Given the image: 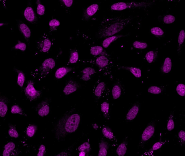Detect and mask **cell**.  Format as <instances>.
Instances as JSON below:
<instances>
[{"mask_svg":"<svg viewBox=\"0 0 185 156\" xmlns=\"http://www.w3.org/2000/svg\"><path fill=\"white\" fill-rule=\"evenodd\" d=\"M135 17L117 16L104 18L99 24L97 37L103 39L120 32L131 24Z\"/></svg>","mask_w":185,"mask_h":156,"instance_id":"6da1fadb","label":"cell"},{"mask_svg":"<svg viewBox=\"0 0 185 156\" xmlns=\"http://www.w3.org/2000/svg\"><path fill=\"white\" fill-rule=\"evenodd\" d=\"M80 116L78 114H65L57 122L55 128L57 140H61L75 132L79 126Z\"/></svg>","mask_w":185,"mask_h":156,"instance_id":"7a4b0ae2","label":"cell"},{"mask_svg":"<svg viewBox=\"0 0 185 156\" xmlns=\"http://www.w3.org/2000/svg\"><path fill=\"white\" fill-rule=\"evenodd\" d=\"M152 3L149 1L139 2H118L112 4L111 6V9L117 11H122L130 9H141L150 7L152 5Z\"/></svg>","mask_w":185,"mask_h":156,"instance_id":"3957f363","label":"cell"},{"mask_svg":"<svg viewBox=\"0 0 185 156\" xmlns=\"http://www.w3.org/2000/svg\"><path fill=\"white\" fill-rule=\"evenodd\" d=\"M156 124V121L153 120L148 124L142 132L139 142V147H144L153 136L155 131Z\"/></svg>","mask_w":185,"mask_h":156,"instance_id":"277c9868","label":"cell"},{"mask_svg":"<svg viewBox=\"0 0 185 156\" xmlns=\"http://www.w3.org/2000/svg\"><path fill=\"white\" fill-rule=\"evenodd\" d=\"M35 82L30 80L27 83V86L24 89L25 96L30 101H34L41 97L42 92L41 91L36 90L35 87Z\"/></svg>","mask_w":185,"mask_h":156,"instance_id":"5b68a950","label":"cell"},{"mask_svg":"<svg viewBox=\"0 0 185 156\" xmlns=\"http://www.w3.org/2000/svg\"><path fill=\"white\" fill-rule=\"evenodd\" d=\"M55 66V62L52 58L46 59L39 68V80L45 78Z\"/></svg>","mask_w":185,"mask_h":156,"instance_id":"8992f818","label":"cell"},{"mask_svg":"<svg viewBox=\"0 0 185 156\" xmlns=\"http://www.w3.org/2000/svg\"><path fill=\"white\" fill-rule=\"evenodd\" d=\"M24 15L25 19L31 24H36L38 22L37 17L30 0H28L27 7L24 11Z\"/></svg>","mask_w":185,"mask_h":156,"instance_id":"52a82bcc","label":"cell"},{"mask_svg":"<svg viewBox=\"0 0 185 156\" xmlns=\"http://www.w3.org/2000/svg\"><path fill=\"white\" fill-rule=\"evenodd\" d=\"M52 46V43L49 38L43 36L38 41L37 48L40 52L47 53L49 51Z\"/></svg>","mask_w":185,"mask_h":156,"instance_id":"ba28073f","label":"cell"},{"mask_svg":"<svg viewBox=\"0 0 185 156\" xmlns=\"http://www.w3.org/2000/svg\"><path fill=\"white\" fill-rule=\"evenodd\" d=\"M99 6L97 4H93L87 7L83 13L82 20L85 21H88L92 17L96 14L99 10Z\"/></svg>","mask_w":185,"mask_h":156,"instance_id":"9c48e42d","label":"cell"},{"mask_svg":"<svg viewBox=\"0 0 185 156\" xmlns=\"http://www.w3.org/2000/svg\"><path fill=\"white\" fill-rule=\"evenodd\" d=\"M17 23L19 31L22 34L25 40L27 42H29L31 35V31L29 27L21 20H17Z\"/></svg>","mask_w":185,"mask_h":156,"instance_id":"30bf717a","label":"cell"},{"mask_svg":"<svg viewBox=\"0 0 185 156\" xmlns=\"http://www.w3.org/2000/svg\"><path fill=\"white\" fill-rule=\"evenodd\" d=\"M80 87V85L79 83L73 79H70L68 81L63 89V92L65 95H68L75 92Z\"/></svg>","mask_w":185,"mask_h":156,"instance_id":"8fae6325","label":"cell"},{"mask_svg":"<svg viewBox=\"0 0 185 156\" xmlns=\"http://www.w3.org/2000/svg\"><path fill=\"white\" fill-rule=\"evenodd\" d=\"M37 111L40 116H46L50 112V106L47 100H44L40 102L37 107Z\"/></svg>","mask_w":185,"mask_h":156,"instance_id":"7c38bea8","label":"cell"},{"mask_svg":"<svg viewBox=\"0 0 185 156\" xmlns=\"http://www.w3.org/2000/svg\"><path fill=\"white\" fill-rule=\"evenodd\" d=\"M140 110V104L139 102L135 103L129 109L126 115V120L132 121L135 119L139 114Z\"/></svg>","mask_w":185,"mask_h":156,"instance_id":"4fadbf2b","label":"cell"},{"mask_svg":"<svg viewBox=\"0 0 185 156\" xmlns=\"http://www.w3.org/2000/svg\"><path fill=\"white\" fill-rule=\"evenodd\" d=\"M110 60L106 55H100L97 57L95 61V64L99 69L104 70L109 66Z\"/></svg>","mask_w":185,"mask_h":156,"instance_id":"5bb4252c","label":"cell"},{"mask_svg":"<svg viewBox=\"0 0 185 156\" xmlns=\"http://www.w3.org/2000/svg\"><path fill=\"white\" fill-rule=\"evenodd\" d=\"M106 84L103 82H99L95 85L93 90V93L96 98H100L106 90Z\"/></svg>","mask_w":185,"mask_h":156,"instance_id":"9a60e30c","label":"cell"},{"mask_svg":"<svg viewBox=\"0 0 185 156\" xmlns=\"http://www.w3.org/2000/svg\"><path fill=\"white\" fill-rule=\"evenodd\" d=\"M110 145L107 142L103 139L100 140L99 144V156L107 155Z\"/></svg>","mask_w":185,"mask_h":156,"instance_id":"2e32d148","label":"cell"},{"mask_svg":"<svg viewBox=\"0 0 185 156\" xmlns=\"http://www.w3.org/2000/svg\"><path fill=\"white\" fill-rule=\"evenodd\" d=\"M9 100L4 96H1L0 99V116L5 117L8 110V104Z\"/></svg>","mask_w":185,"mask_h":156,"instance_id":"e0dca14e","label":"cell"},{"mask_svg":"<svg viewBox=\"0 0 185 156\" xmlns=\"http://www.w3.org/2000/svg\"><path fill=\"white\" fill-rule=\"evenodd\" d=\"M74 70V68L72 67L64 66L59 68L55 72V78L57 79L62 78L69 72H73Z\"/></svg>","mask_w":185,"mask_h":156,"instance_id":"ac0fdd59","label":"cell"},{"mask_svg":"<svg viewBox=\"0 0 185 156\" xmlns=\"http://www.w3.org/2000/svg\"><path fill=\"white\" fill-rule=\"evenodd\" d=\"M95 73L94 68L91 67H87L84 68L82 72V76L81 79L83 81H88L91 79V76Z\"/></svg>","mask_w":185,"mask_h":156,"instance_id":"d6986e66","label":"cell"},{"mask_svg":"<svg viewBox=\"0 0 185 156\" xmlns=\"http://www.w3.org/2000/svg\"><path fill=\"white\" fill-rule=\"evenodd\" d=\"M129 34L127 35H114L110 37H108L105 38V39L103 41L102 45L103 47L105 48H107L112 43L116 41V40L123 37H127L128 36Z\"/></svg>","mask_w":185,"mask_h":156,"instance_id":"ffe728a7","label":"cell"},{"mask_svg":"<svg viewBox=\"0 0 185 156\" xmlns=\"http://www.w3.org/2000/svg\"><path fill=\"white\" fill-rule=\"evenodd\" d=\"M119 68L120 69L124 70L130 72L136 78L141 77V70L139 68L132 67V66H120Z\"/></svg>","mask_w":185,"mask_h":156,"instance_id":"44dd1931","label":"cell"},{"mask_svg":"<svg viewBox=\"0 0 185 156\" xmlns=\"http://www.w3.org/2000/svg\"><path fill=\"white\" fill-rule=\"evenodd\" d=\"M112 98L114 100H116L120 98L122 93V86L120 83H115L111 91Z\"/></svg>","mask_w":185,"mask_h":156,"instance_id":"7402d4cb","label":"cell"},{"mask_svg":"<svg viewBox=\"0 0 185 156\" xmlns=\"http://www.w3.org/2000/svg\"><path fill=\"white\" fill-rule=\"evenodd\" d=\"M128 141L125 139L119 145L116 149V153L119 156H124L127 150Z\"/></svg>","mask_w":185,"mask_h":156,"instance_id":"603a6c76","label":"cell"},{"mask_svg":"<svg viewBox=\"0 0 185 156\" xmlns=\"http://www.w3.org/2000/svg\"><path fill=\"white\" fill-rule=\"evenodd\" d=\"M14 71L18 74L17 78V83L20 87H22L24 85L25 81V75L22 70L15 67L14 68Z\"/></svg>","mask_w":185,"mask_h":156,"instance_id":"cb8c5ba5","label":"cell"},{"mask_svg":"<svg viewBox=\"0 0 185 156\" xmlns=\"http://www.w3.org/2000/svg\"><path fill=\"white\" fill-rule=\"evenodd\" d=\"M102 133L106 138L110 140H113L115 139V136L112 130L108 126H104L102 130Z\"/></svg>","mask_w":185,"mask_h":156,"instance_id":"d4e9b609","label":"cell"},{"mask_svg":"<svg viewBox=\"0 0 185 156\" xmlns=\"http://www.w3.org/2000/svg\"><path fill=\"white\" fill-rule=\"evenodd\" d=\"M79 59V54L76 49H71L69 51V63L74 64L77 63Z\"/></svg>","mask_w":185,"mask_h":156,"instance_id":"484cf974","label":"cell"},{"mask_svg":"<svg viewBox=\"0 0 185 156\" xmlns=\"http://www.w3.org/2000/svg\"><path fill=\"white\" fill-rule=\"evenodd\" d=\"M165 144L164 142L159 141L157 142L153 145L152 148L146 152L144 153V154L146 155H152L153 154L154 152L160 149L163 145Z\"/></svg>","mask_w":185,"mask_h":156,"instance_id":"4316f807","label":"cell"},{"mask_svg":"<svg viewBox=\"0 0 185 156\" xmlns=\"http://www.w3.org/2000/svg\"><path fill=\"white\" fill-rule=\"evenodd\" d=\"M172 64L171 60L169 57L165 59L162 67V71L164 73H168L171 71Z\"/></svg>","mask_w":185,"mask_h":156,"instance_id":"83f0119b","label":"cell"},{"mask_svg":"<svg viewBox=\"0 0 185 156\" xmlns=\"http://www.w3.org/2000/svg\"><path fill=\"white\" fill-rule=\"evenodd\" d=\"M15 148V145L14 142H11L8 143L4 147L3 155L4 156H9L11 152Z\"/></svg>","mask_w":185,"mask_h":156,"instance_id":"f1b7e54d","label":"cell"},{"mask_svg":"<svg viewBox=\"0 0 185 156\" xmlns=\"http://www.w3.org/2000/svg\"><path fill=\"white\" fill-rule=\"evenodd\" d=\"M60 21L57 19H52L49 22L48 25L49 27L50 31L51 32L56 31L58 28L60 26Z\"/></svg>","mask_w":185,"mask_h":156,"instance_id":"f546056e","label":"cell"},{"mask_svg":"<svg viewBox=\"0 0 185 156\" xmlns=\"http://www.w3.org/2000/svg\"><path fill=\"white\" fill-rule=\"evenodd\" d=\"M103 52V48L100 46H93L90 49V54L94 56L100 55Z\"/></svg>","mask_w":185,"mask_h":156,"instance_id":"4dcf8cb0","label":"cell"},{"mask_svg":"<svg viewBox=\"0 0 185 156\" xmlns=\"http://www.w3.org/2000/svg\"><path fill=\"white\" fill-rule=\"evenodd\" d=\"M36 3L37 5V14L40 16L44 15L45 13V8L41 3V0H36Z\"/></svg>","mask_w":185,"mask_h":156,"instance_id":"1f68e13d","label":"cell"},{"mask_svg":"<svg viewBox=\"0 0 185 156\" xmlns=\"http://www.w3.org/2000/svg\"><path fill=\"white\" fill-rule=\"evenodd\" d=\"M109 104L108 102H104L101 104V111L105 118H107L109 115Z\"/></svg>","mask_w":185,"mask_h":156,"instance_id":"d6a6232c","label":"cell"},{"mask_svg":"<svg viewBox=\"0 0 185 156\" xmlns=\"http://www.w3.org/2000/svg\"><path fill=\"white\" fill-rule=\"evenodd\" d=\"M38 129L37 125L34 124L30 125L27 128L26 134L29 137H32L35 135Z\"/></svg>","mask_w":185,"mask_h":156,"instance_id":"836d02e7","label":"cell"},{"mask_svg":"<svg viewBox=\"0 0 185 156\" xmlns=\"http://www.w3.org/2000/svg\"><path fill=\"white\" fill-rule=\"evenodd\" d=\"M173 113H171L170 114L167 125V129L169 131H172L175 128V123L174 121Z\"/></svg>","mask_w":185,"mask_h":156,"instance_id":"e575fe53","label":"cell"},{"mask_svg":"<svg viewBox=\"0 0 185 156\" xmlns=\"http://www.w3.org/2000/svg\"><path fill=\"white\" fill-rule=\"evenodd\" d=\"M78 150L80 151H84L88 154L91 151L90 145L88 142H85L78 147Z\"/></svg>","mask_w":185,"mask_h":156,"instance_id":"d590c367","label":"cell"},{"mask_svg":"<svg viewBox=\"0 0 185 156\" xmlns=\"http://www.w3.org/2000/svg\"><path fill=\"white\" fill-rule=\"evenodd\" d=\"M9 129L8 130V133L11 137L15 138L19 137V134L17 131L16 128L12 124L9 125Z\"/></svg>","mask_w":185,"mask_h":156,"instance_id":"8d00e7d4","label":"cell"},{"mask_svg":"<svg viewBox=\"0 0 185 156\" xmlns=\"http://www.w3.org/2000/svg\"><path fill=\"white\" fill-rule=\"evenodd\" d=\"M27 45L24 42L18 40L17 43L13 49L15 50H20L22 52H24L27 49Z\"/></svg>","mask_w":185,"mask_h":156,"instance_id":"74e56055","label":"cell"},{"mask_svg":"<svg viewBox=\"0 0 185 156\" xmlns=\"http://www.w3.org/2000/svg\"><path fill=\"white\" fill-rule=\"evenodd\" d=\"M133 46L135 48L144 50L147 48L148 44L146 42L136 41L133 42Z\"/></svg>","mask_w":185,"mask_h":156,"instance_id":"f35d334b","label":"cell"},{"mask_svg":"<svg viewBox=\"0 0 185 156\" xmlns=\"http://www.w3.org/2000/svg\"><path fill=\"white\" fill-rule=\"evenodd\" d=\"M145 57L146 60L149 63H152L154 60L156 55L153 51H150L146 53Z\"/></svg>","mask_w":185,"mask_h":156,"instance_id":"ab89813d","label":"cell"},{"mask_svg":"<svg viewBox=\"0 0 185 156\" xmlns=\"http://www.w3.org/2000/svg\"><path fill=\"white\" fill-rule=\"evenodd\" d=\"M11 112L12 114H18L23 116L24 115L22 108L18 105H14L12 106Z\"/></svg>","mask_w":185,"mask_h":156,"instance_id":"60d3db41","label":"cell"},{"mask_svg":"<svg viewBox=\"0 0 185 156\" xmlns=\"http://www.w3.org/2000/svg\"><path fill=\"white\" fill-rule=\"evenodd\" d=\"M175 17L171 15H167L164 17L163 21L166 24H171L175 22Z\"/></svg>","mask_w":185,"mask_h":156,"instance_id":"b9f144b4","label":"cell"},{"mask_svg":"<svg viewBox=\"0 0 185 156\" xmlns=\"http://www.w3.org/2000/svg\"><path fill=\"white\" fill-rule=\"evenodd\" d=\"M150 32L153 35L156 36H160L164 34L162 29L158 27H153L150 29Z\"/></svg>","mask_w":185,"mask_h":156,"instance_id":"7bdbcfd3","label":"cell"},{"mask_svg":"<svg viewBox=\"0 0 185 156\" xmlns=\"http://www.w3.org/2000/svg\"><path fill=\"white\" fill-rule=\"evenodd\" d=\"M185 39V32L184 30H182L180 32L178 38L179 48H180L184 41Z\"/></svg>","mask_w":185,"mask_h":156,"instance_id":"ee69618b","label":"cell"},{"mask_svg":"<svg viewBox=\"0 0 185 156\" xmlns=\"http://www.w3.org/2000/svg\"><path fill=\"white\" fill-rule=\"evenodd\" d=\"M148 92L153 94H159L162 92V90L160 87L156 86L150 87L148 89Z\"/></svg>","mask_w":185,"mask_h":156,"instance_id":"f6af8a7d","label":"cell"},{"mask_svg":"<svg viewBox=\"0 0 185 156\" xmlns=\"http://www.w3.org/2000/svg\"><path fill=\"white\" fill-rule=\"evenodd\" d=\"M176 92L180 96L184 97L185 96V85L183 84H179L176 88Z\"/></svg>","mask_w":185,"mask_h":156,"instance_id":"bcb514c9","label":"cell"},{"mask_svg":"<svg viewBox=\"0 0 185 156\" xmlns=\"http://www.w3.org/2000/svg\"><path fill=\"white\" fill-rule=\"evenodd\" d=\"M60 3L65 7L69 8L71 7L73 4V0H59Z\"/></svg>","mask_w":185,"mask_h":156,"instance_id":"7dc6e473","label":"cell"},{"mask_svg":"<svg viewBox=\"0 0 185 156\" xmlns=\"http://www.w3.org/2000/svg\"><path fill=\"white\" fill-rule=\"evenodd\" d=\"M46 147L44 145H42L40 146L39 151L37 154V156H44L45 154Z\"/></svg>","mask_w":185,"mask_h":156,"instance_id":"c3c4849f","label":"cell"},{"mask_svg":"<svg viewBox=\"0 0 185 156\" xmlns=\"http://www.w3.org/2000/svg\"><path fill=\"white\" fill-rule=\"evenodd\" d=\"M178 136L181 140L185 142V132L181 130L179 132Z\"/></svg>","mask_w":185,"mask_h":156,"instance_id":"681fc988","label":"cell"},{"mask_svg":"<svg viewBox=\"0 0 185 156\" xmlns=\"http://www.w3.org/2000/svg\"><path fill=\"white\" fill-rule=\"evenodd\" d=\"M92 126L93 129L95 130H97L99 129V125H98L96 123L93 124L92 125Z\"/></svg>","mask_w":185,"mask_h":156,"instance_id":"f907efd6","label":"cell"},{"mask_svg":"<svg viewBox=\"0 0 185 156\" xmlns=\"http://www.w3.org/2000/svg\"><path fill=\"white\" fill-rule=\"evenodd\" d=\"M86 153L84 151H80L79 153V156H85L86 155Z\"/></svg>","mask_w":185,"mask_h":156,"instance_id":"816d5d0a","label":"cell"},{"mask_svg":"<svg viewBox=\"0 0 185 156\" xmlns=\"http://www.w3.org/2000/svg\"><path fill=\"white\" fill-rule=\"evenodd\" d=\"M7 0H1V1L2 4L3 6L4 7H6V2Z\"/></svg>","mask_w":185,"mask_h":156,"instance_id":"f5cc1de1","label":"cell"},{"mask_svg":"<svg viewBox=\"0 0 185 156\" xmlns=\"http://www.w3.org/2000/svg\"><path fill=\"white\" fill-rule=\"evenodd\" d=\"M5 23H0V27H2L4 26L5 25Z\"/></svg>","mask_w":185,"mask_h":156,"instance_id":"db71d44e","label":"cell"}]
</instances>
